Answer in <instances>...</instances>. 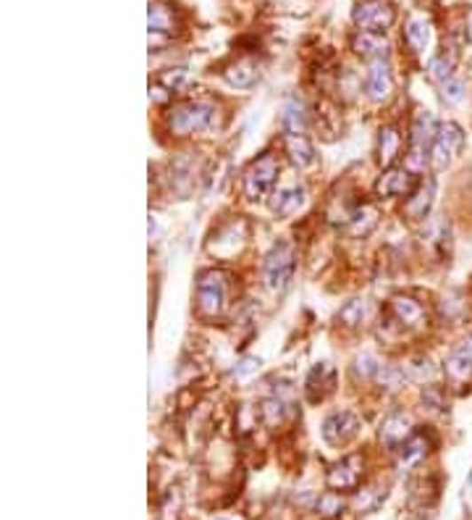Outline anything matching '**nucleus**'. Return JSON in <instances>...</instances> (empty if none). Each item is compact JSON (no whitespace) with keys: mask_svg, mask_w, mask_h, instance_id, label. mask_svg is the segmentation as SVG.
<instances>
[{"mask_svg":"<svg viewBox=\"0 0 472 520\" xmlns=\"http://www.w3.org/2000/svg\"><path fill=\"white\" fill-rule=\"evenodd\" d=\"M216 126V108L210 103H181L177 108H171L169 114V129L171 134L186 137L194 132H210Z\"/></svg>","mask_w":472,"mask_h":520,"instance_id":"nucleus-1","label":"nucleus"},{"mask_svg":"<svg viewBox=\"0 0 472 520\" xmlns=\"http://www.w3.org/2000/svg\"><path fill=\"white\" fill-rule=\"evenodd\" d=\"M229 302V276L224 271H202L197 279V308L205 316H221Z\"/></svg>","mask_w":472,"mask_h":520,"instance_id":"nucleus-2","label":"nucleus"},{"mask_svg":"<svg viewBox=\"0 0 472 520\" xmlns=\"http://www.w3.org/2000/svg\"><path fill=\"white\" fill-rule=\"evenodd\" d=\"M295 250L292 244L281 242L276 244L268 255H265V263H263V282L271 292H284L289 287L292 276H295Z\"/></svg>","mask_w":472,"mask_h":520,"instance_id":"nucleus-3","label":"nucleus"},{"mask_svg":"<svg viewBox=\"0 0 472 520\" xmlns=\"http://www.w3.org/2000/svg\"><path fill=\"white\" fill-rule=\"evenodd\" d=\"M462 145H465V132H462L457 124H452V121H449V124H441V126H438V134H436V140H433V145H430L433 169L441 172V169L452 166V161L460 156Z\"/></svg>","mask_w":472,"mask_h":520,"instance_id":"nucleus-4","label":"nucleus"},{"mask_svg":"<svg viewBox=\"0 0 472 520\" xmlns=\"http://www.w3.org/2000/svg\"><path fill=\"white\" fill-rule=\"evenodd\" d=\"M276 176H279V161L276 156H263L257 158L247 173H244V195L249 200H263L271 187L276 184Z\"/></svg>","mask_w":472,"mask_h":520,"instance_id":"nucleus-5","label":"nucleus"},{"mask_svg":"<svg viewBox=\"0 0 472 520\" xmlns=\"http://www.w3.org/2000/svg\"><path fill=\"white\" fill-rule=\"evenodd\" d=\"M354 24L362 29V32H381L389 29L397 19L394 8L389 3H381V0H362L357 3L352 11Z\"/></svg>","mask_w":472,"mask_h":520,"instance_id":"nucleus-6","label":"nucleus"},{"mask_svg":"<svg viewBox=\"0 0 472 520\" xmlns=\"http://www.w3.org/2000/svg\"><path fill=\"white\" fill-rule=\"evenodd\" d=\"M391 90H394V76H391V66L386 58L381 60H373L370 68H367V76H365V92L373 103H383L391 98Z\"/></svg>","mask_w":472,"mask_h":520,"instance_id":"nucleus-7","label":"nucleus"},{"mask_svg":"<svg viewBox=\"0 0 472 520\" xmlns=\"http://www.w3.org/2000/svg\"><path fill=\"white\" fill-rule=\"evenodd\" d=\"M359 431V420L357 415L350 410H342V412H331L326 420H323V439L334 447L339 444H347L354 434Z\"/></svg>","mask_w":472,"mask_h":520,"instance_id":"nucleus-8","label":"nucleus"},{"mask_svg":"<svg viewBox=\"0 0 472 520\" xmlns=\"http://www.w3.org/2000/svg\"><path fill=\"white\" fill-rule=\"evenodd\" d=\"M436 134H438V124H436L433 114L422 111V114L414 116V121H413V164H422V161H425L422 156H425V150H430V145H433Z\"/></svg>","mask_w":472,"mask_h":520,"instance_id":"nucleus-9","label":"nucleus"},{"mask_svg":"<svg viewBox=\"0 0 472 520\" xmlns=\"http://www.w3.org/2000/svg\"><path fill=\"white\" fill-rule=\"evenodd\" d=\"M362 478V458L359 455H350L342 462H336L331 470H328V486L331 489H339V492H350V489H357Z\"/></svg>","mask_w":472,"mask_h":520,"instance_id":"nucleus-10","label":"nucleus"},{"mask_svg":"<svg viewBox=\"0 0 472 520\" xmlns=\"http://www.w3.org/2000/svg\"><path fill=\"white\" fill-rule=\"evenodd\" d=\"M304 203H307V189L302 184H292V187H281L273 195L271 211L276 216H281V219H289V216H295V213H299L304 208Z\"/></svg>","mask_w":472,"mask_h":520,"instance_id":"nucleus-11","label":"nucleus"},{"mask_svg":"<svg viewBox=\"0 0 472 520\" xmlns=\"http://www.w3.org/2000/svg\"><path fill=\"white\" fill-rule=\"evenodd\" d=\"M413 436V423H410V415L405 412H391L386 415V420L381 423V442L386 447H402L407 439Z\"/></svg>","mask_w":472,"mask_h":520,"instance_id":"nucleus-12","label":"nucleus"},{"mask_svg":"<svg viewBox=\"0 0 472 520\" xmlns=\"http://www.w3.org/2000/svg\"><path fill=\"white\" fill-rule=\"evenodd\" d=\"M414 187H417V179L413 176V172H407V169H391V172H386L378 179L375 192L381 197H399V195H410Z\"/></svg>","mask_w":472,"mask_h":520,"instance_id":"nucleus-13","label":"nucleus"},{"mask_svg":"<svg viewBox=\"0 0 472 520\" xmlns=\"http://www.w3.org/2000/svg\"><path fill=\"white\" fill-rule=\"evenodd\" d=\"M405 37H407V45L413 48L414 53H425L430 48V40H433V24H430V19L422 16V13H414L413 19L407 21Z\"/></svg>","mask_w":472,"mask_h":520,"instance_id":"nucleus-14","label":"nucleus"},{"mask_svg":"<svg viewBox=\"0 0 472 520\" xmlns=\"http://www.w3.org/2000/svg\"><path fill=\"white\" fill-rule=\"evenodd\" d=\"M433 200H436V181L428 179V181H422V184L414 189V195L407 200V205H405L407 219H413V221L425 219L428 211H430V205H433Z\"/></svg>","mask_w":472,"mask_h":520,"instance_id":"nucleus-15","label":"nucleus"},{"mask_svg":"<svg viewBox=\"0 0 472 520\" xmlns=\"http://www.w3.org/2000/svg\"><path fill=\"white\" fill-rule=\"evenodd\" d=\"M147 29H150V40L161 37V35L177 32V13H174V8H169L163 3H153L150 13H147Z\"/></svg>","mask_w":472,"mask_h":520,"instance_id":"nucleus-16","label":"nucleus"},{"mask_svg":"<svg viewBox=\"0 0 472 520\" xmlns=\"http://www.w3.org/2000/svg\"><path fill=\"white\" fill-rule=\"evenodd\" d=\"M352 48L362 58H373V60H381L389 53V43L381 32H357L352 40Z\"/></svg>","mask_w":472,"mask_h":520,"instance_id":"nucleus-17","label":"nucleus"},{"mask_svg":"<svg viewBox=\"0 0 472 520\" xmlns=\"http://www.w3.org/2000/svg\"><path fill=\"white\" fill-rule=\"evenodd\" d=\"M446 373L454 381H468L472 376V337L457 347L446 360Z\"/></svg>","mask_w":472,"mask_h":520,"instance_id":"nucleus-18","label":"nucleus"},{"mask_svg":"<svg viewBox=\"0 0 472 520\" xmlns=\"http://www.w3.org/2000/svg\"><path fill=\"white\" fill-rule=\"evenodd\" d=\"M399 148H402L399 129L397 126H383L378 132V161H381V166H391L399 156Z\"/></svg>","mask_w":472,"mask_h":520,"instance_id":"nucleus-19","label":"nucleus"},{"mask_svg":"<svg viewBox=\"0 0 472 520\" xmlns=\"http://www.w3.org/2000/svg\"><path fill=\"white\" fill-rule=\"evenodd\" d=\"M391 313L397 316V321L402 324V326H417V324H422V318H425V310H422V305L413 300V297H394L391 300Z\"/></svg>","mask_w":472,"mask_h":520,"instance_id":"nucleus-20","label":"nucleus"},{"mask_svg":"<svg viewBox=\"0 0 472 520\" xmlns=\"http://www.w3.org/2000/svg\"><path fill=\"white\" fill-rule=\"evenodd\" d=\"M281 124L287 132L292 134H302L304 126H307V108L299 98H287L284 106H281Z\"/></svg>","mask_w":472,"mask_h":520,"instance_id":"nucleus-21","label":"nucleus"},{"mask_svg":"<svg viewBox=\"0 0 472 520\" xmlns=\"http://www.w3.org/2000/svg\"><path fill=\"white\" fill-rule=\"evenodd\" d=\"M226 79H229V84H234V87H239V90H247V87H252V84L260 79L257 63H255V60H249V58H241V60H236L234 66L226 71Z\"/></svg>","mask_w":472,"mask_h":520,"instance_id":"nucleus-22","label":"nucleus"},{"mask_svg":"<svg viewBox=\"0 0 472 520\" xmlns=\"http://www.w3.org/2000/svg\"><path fill=\"white\" fill-rule=\"evenodd\" d=\"M287 153H289L292 164L299 166V169H307V166L315 164V148H312L310 140L302 137V134H289V137H287Z\"/></svg>","mask_w":472,"mask_h":520,"instance_id":"nucleus-23","label":"nucleus"},{"mask_svg":"<svg viewBox=\"0 0 472 520\" xmlns=\"http://www.w3.org/2000/svg\"><path fill=\"white\" fill-rule=\"evenodd\" d=\"M428 452V439L422 434H413L402 447H399V462L407 468V465H414L417 460H422Z\"/></svg>","mask_w":472,"mask_h":520,"instance_id":"nucleus-24","label":"nucleus"},{"mask_svg":"<svg viewBox=\"0 0 472 520\" xmlns=\"http://www.w3.org/2000/svg\"><path fill=\"white\" fill-rule=\"evenodd\" d=\"M454 66H457V58L454 53H438V56L430 60V79H436V82H449L452 79V74H454Z\"/></svg>","mask_w":472,"mask_h":520,"instance_id":"nucleus-25","label":"nucleus"},{"mask_svg":"<svg viewBox=\"0 0 472 520\" xmlns=\"http://www.w3.org/2000/svg\"><path fill=\"white\" fill-rule=\"evenodd\" d=\"M365 316H367V305L362 302V300H352V302H347L344 308H342V313H339V318H342V324L344 326H359L362 321H365Z\"/></svg>","mask_w":472,"mask_h":520,"instance_id":"nucleus-26","label":"nucleus"},{"mask_svg":"<svg viewBox=\"0 0 472 520\" xmlns=\"http://www.w3.org/2000/svg\"><path fill=\"white\" fill-rule=\"evenodd\" d=\"M284 415H287V403L281 397H271L263 403V420L268 426H279L284 420Z\"/></svg>","mask_w":472,"mask_h":520,"instance_id":"nucleus-27","label":"nucleus"},{"mask_svg":"<svg viewBox=\"0 0 472 520\" xmlns=\"http://www.w3.org/2000/svg\"><path fill=\"white\" fill-rule=\"evenodd\" d=\"M462 98H465V84H462L460 79L444 82V87H441V100H444L446 106H457V103H462Z\"/></svg>","mask_w":472,"mask_h":520,"instance_id":"nucleus-28","label":"nucleus"},{"mask_svg":"<svg viewBox=\"0 0 472 520\" xmlns=\"http://www.w3.org/2000/svg\"><path fill=\"white\" fill-rule=\"evenodd\" d=\"M354 371H357V376L370 379V376H378L381 365H378V360H375L373 355H362V357L354 360Z\"/></svg>","mask_w":472,"mask_h":520,"instance_id":"nucleus-29","label":"nucleus"},{"mask_svg":"<svg viewBox=\"0 0 472 520\" xmlns=\"http://www.w3.org/2000/svg\"><path fill=\"white\" fill-rule=\"evenodd\" d=\"M407 373H410V379H417V381H425V379H433L436 376V371L430 368V360L425 357H420V360H414L413 365H407Z\"/></svg>","mask_w":472,"mask_h":520,"instance_id":"nucleus-30","label":"nucleus"},{"mask_svg":"<svg viewBox=\"0 0 472 520\" xmlns=\"http://www.w3.org/2000/svg\"><path fill=\"white\" fill-rule=\"evenodd\" d=\"M184 82H186V68H174L171 74L163 76V84H166L169 90H178Z\"/></svg>","mask_w":472,"mask_h":520,"instance_id":"nucleus-31","label":"nucleus"},{"mask_svg":"<svg viewBox=\"0 0 472 520\" xmlns=\"http://www.w3.org/2000/svg\"><path fill=\"white\" fill-rule=\"evenodd\" d=\"M318 508H323V510H328V516H334V513H339L342 510V500H336V497H323L320 502H318Z\"/></svg>","mask_w":472,"mask_h":520,"instance_id":"nucleus-32","label":"nucleus"},{"mask_svg":"<svg viewBox=\"0 0 472 520\" xmlns=\"http://www.w3.org/2000/svg\"><path fill=\"white\" fill-rule=\"evenodd\" d=\"M468 486H470V494H472V473H470V481H468Z\"/></svg>","mask_w":472,"mask_h":520,"instance_id":"nucleus-33","label":"nucleus"},{"mask_svg":"<svg viewBox=\"0 0 472 520\" xmlns=\"http://www.w3.org/2000/svg\"><path fill=\"white\" fill-rule=\"evenodd\" d=\"M216 520H229V518H216Z\"/></svg>","mask_w":472,"mask_h":520,"instance_id":"nucleus-34","label":"nucleus"}]
</instances>
